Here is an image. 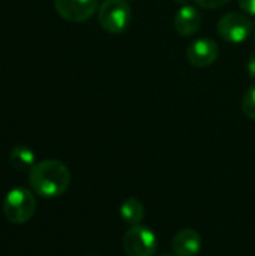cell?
<instances>
[{
  "mask_svg": "<svg viewBox=\"0 0 255 256\" xmlns=\"http://www.w3.org/2000/svg\"><path fill=\"white\" fill-rule=\"evenodd\" d=\"M29 183L39 196L57 198L68 190L71 184V172L63 162L45 159L30 168Z\"/></svg>",
  "mask_w": 255,
  "mask_h": 256,
  "instance_id": "6da1fadb",
  "label": "cell"
},
{
  "mask_svg": "<svg viewBox=\"0 0 255 256\" xmlns=\"http://www.w3.org/2000/svg\"><path fill=\"white\" fill-rule=\"evenodd\" d=\"M36 210V200L33 194L24 188H15L5 196L3 213L5 218L15 225L29 222Z\"/></svg>",
  "mask_w": 255,
  "mask_h": 256,
  "instance_id": "7a4b0ae2",
  "label": "cell"
},
{
  "mask_svg": "<svg viewBox=\"0 0 255 256\" xmlns=\"http://www.w3.org/2000/svg\"><path fill=\"white\" fill-rule=\"evenodd\" d=\"M131 16L128 0H104L98 8L99 26L111 34L125 32L131 22Z\"/></svg>",
  "mask_w": 255,
  "mask_h": 256,
  "instance_id": "3957f363",
  "label": "cell"
},
{
  "mask_svg": "<svg viewBox=\"0 0 255 256\" xmlns=\"http://www.w3.org/2000/svg\"><path fill=\"white\" fill-rule=\"evenodd\" d=\"M158 249L155 232L143 225H134L123 237V250L128 256H153Z\"/></svg>",
  "mask_w": 255,
  "mask_h": 256,
  "instance_id": "277c9868",
  "label": "cell"
},
{
  "mask_svg": "<svg viewBox=\"0 0 255 256\" xmlns=\"http://www.w3.org/2000/svg\"><path fill=\"white\" fill-rule=\"evenodd\" d=\"M216 30L224 40L231 44H240L251 36L252 21L245 14L228 12L219 18L216 24Z\"/></svg>",
  "mask_w": 255,
  "mask_h": 256,
  "instance_id": "5b68a950",
  "label": "cell"
},
{
  "mask_svg": "<svg viewBox=\"0 0 255 256\" xmlns=\"http://www.w3.org/2000/svg\"><path fill=\"white\" fill-rule=\"evenodd\" d=\"M219 57V46L212 38H197L186 50L188 62L195 68H207Z\"/></svg>",
  "mask_w": 255,
  "mask_h": 256,
  "instance_id": "8992f818",
  "label": "cell"
},
{
  "mask_svg": "<svg viewBox=\"0 0 255 256\" xmlns=\"http://www.w3.org/2000/svg\"><path fill=\"white\" fill-rule=\"evenodd\" d=\"M98 8V0H54L56 12L71 22H83L89 20Z\"/></svg>",
  "mask_w": 255,
  "mask_h": 256,
  "instance_id": "52a82bcc",
  "label": "cell"
},
{
  "mask_svg": "<svg viewBox=\"0 0 255 256\" xmlns=\"http://www.w3.org/2000/svg\"><path fill=\"white\" fill-rule=\"evenodd\" d=\"M200 27H201L200 10L192 4H183L174 16L176 32L183 38H189L194 36L200 30Z\"/></svg>",
  "mask_w": 255,
  "mask_h": 256,
  "instance_id": "ba28073f",
  "label": "cell"
},
{
  "mask_svg": "<svg viewBox=\"0 0 255 256\" xmlns=\"http://www.w3.org/2000/svg\"><path fill=\"white\" fill-rule=\"evenodd\" d=\"M201 237L195 230H182L171 240V248L177 256H195L201 249Z\"/></svg>",
  "mask_w": 255,
  "mask_h": 256,
  "instance_id": "9c48e42d",
  "label": "cell"
},
{
  "mask_svg": "<svg viewBox=\"0 0 255 256\" xmlns=\"http://www.w3.org/2000/svg\"><path fill=\"white\" fill-rule=\"evenodd\" d=\"M144 206L137 198H126L120 206V216L129 225H140L144 219Z\"/></svg>",
  "mask_w": 255,
  "mask_h": 256,
  "instance_id": "30bf717a",
  "label": "cell"
},
{
  "mask_svg": "<svg viewBox=\"0 0 255 256\" xmlns=\"http://www.w3.org/2000/svg\"><path fill=\"white\" fill-rule=\"evenodd\" d=\"M9 162L15 170H27L35 165V153L26 146H17L9 153Z\"/></svg>",
  "mask_w": 255,
  "mask_h": 256,
  "instance_id": "8fae6325",
  "label": "cell"
},
{
  "mask_svg": "<svg viewBox=\"0 0 255 256\" xmlns=\"http://www.w3.org/2000/svg\"><path fill=\"white\" fill-rule=\"evenodd\" d=\"M242 111H243V114H245L248 118H251V120H254L255 122V84H252V86L246 90V93H245V96H243V100H242Z\"/></svg>",
  "mask_w": 255,
  "mask_h": 256,
  "instance_id": "7c38bea8",
  "label": "cell"
},
{
  "mask_svg": "<svg viewBox=\"0 0 255 256\" xmlns=\"http://www.w3.org/2000/svg\"><path fill=\"white\" fill-rule=\"evenodd\" d=\"M194 2L204 9H218L225 6L230 0H194Z\"/></svg>",
  "mask_w": 255,
  "mask_h": 256,
  "instance_id": "4fadbf2b",
  "label": "cell"
},
{
  "mask_svg": "<svg viewBox=\"0 0 255 256\" xmlns=\"http://www.w3.org/2000/svg\"><path fill=\"white\" fill-rule=\"evenodd\" d=\"M237 3L243 12L255 16V0H237Z\"/></svg>",
  "mask_w": 255,
  "mask_h": 256,
  "instance_id": "5bb4252c",
  "label": "cell"
},
{
  "mask_svg": "<svg viewBox=\"0 0 255 256\" xmlns=\"http://www.w3.org/2000/svg\"><path fill=\"white\" fill-rule=\"evenodd\" d=\"M246 69H248V75L255 80V54H252V56L249 57L248 64H246Z\"/></svg>",
  "mask_w": 255,
  "mask_h": 256,
  "instance_id": "9a60e30c",
  "label": "cell"
},
{
  "mask_svg": "<svg viewBox=\"0 0 255 256\" xmlns=\"http://www.w3.org/2000/svg\"><path fill=\"white\" fill-rule=\"evenodd\" d=\"M177 3H185V2H188V0H176Z\"/></svg>",
  "mask_w": 255,
  "mask_h": 256,
  "instance_id": "2e32d148",
  "label": "cell"
},
{
  "mask_svg": "<svg viewBox=\"0 0 255 256\" xmlns=\"http://www.w3.org/2000/svg\"><path fill=\"white\" fill-rule=\"evenodd\" d=\"M162 256H173V255H162ZM176 256H177V255H176Z\"/></svg>",
  "mask_w": 255,
  "mask_h": 256,
  "instance_id": "e0dca14e",
  "label": "cell"
},
{
  "mask_svg": "<svg viewBox=\"0 0 255 256\" xmlns=\"http://www.w3.org/2000/svg\"><path fill=\"white\" fill-rule=\"evenodd\" d=\"M254 40H255V30H254Z\"/></svg>",
  "mask_w": 255,
  "mask_h": 256,
  "instance_id": "ac0fdd59",
  "label": "cell"
},
{
  "mask_svg": "<svg viewBox=\"0 0 255 256\" xmlns=\"http://www.w3.org/2000/svg\"><path fill=\"white\" fill-rule=\"evenodd\" d=\"M128 2H129V0H128ZM131 2H132V0H131Z\"/></svg>",
  "mask_w": 255,
  "mask_h": 256,
  "instance_id": "d6986e66",
  "label": "cell"
}]
</instances>
